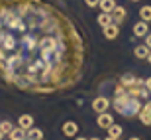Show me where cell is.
<instances>
[{"label":"cell","mask_w":151,"mask_h":140,"mask_svg":"<svg viewBox=\"0 0 151 140\" xmlns=\"http://www.w3.org/2000/svg\"><path fill=\"white\" fill-rule=\"evenodd\" d=\"M77 140H86V138H83V136H81V138H77Z\"/></svg>","instance_id":"cell-28"},{"label":"cell","mask_w":151,"mask_h":140,"mask_svg":"<svg viewBox=\"0 0 151 140\" xmlns=\"http://www.w3.org/2000/svg\"><path fill=\"white\" fill-rule=\"evenodd\" d=\"M18 126L24 128V130H29L34 126V117H32V114H22V117L18 118Z\"/></svg>","instance_id":"cell-8"},{"label":"cell","mask_w":151,"mask_h":140,"mask_svg":"<svg viewBox=\"0 0 151 140\" xmlns=\"http://www.w3.org/2000/svg\"><path fill=\"white\" fill-rule=\"evenodd\" d=\"M126 20V8L124 6H116L112 10V22L114 24H122Z\"/></svg>","instance_id":"cell-6"},{"label":"cell","mask_w":151,"mask_h":140,"mask_svg":"<svg viewBox=\"0 0 151 140\" xmlns=\"http://www.w3.org/2000/svg\"><path fill=\"white\" fill-rule=\"evenodd\" d=\"M118 34H120V28H118V24H108V26H104V38L106 39H116Z\"/></svg>","instance_id":"cell-5"},{"label":"cell","mask_w":151,"mask_h":140,"mask_svg":"<svg viewBox=\"0 0 151 140\" xmlns=\"http://www.w3.org/2000/svg\"><path fill=\"white\" fill-rule=\"evenodd\" d=\"M78 132V124L73 122V120H67V122L63 124V134L65 136H77Z\"/></svg>","instance_id":"cell-7"},{"label":"cell","mask_w":151,"mask_h":140,"mask_svg":"<svg viewBox=\"0 0 151 140\" xmlns=\"http://www.w3.org/2000/svg\"><path fill=\"white\" fill-rule=\"evenodd\" d=\"M98 24H100L102 28L108 26V24H112V14H106V12H102L100 16H98Z\"/></svg>","instance_id":"cell-17"},{"label":"cell","mask_w":151,"mask_h":140,"mask_svg":"<svg viewBox=\"0 0 151 140\" xmlns=\"http://www.w3.org/2000/svg\"><path fill=\"white\" fill-rule=\"evenodd\" d=\"M8 136H10V140H28V134H26V130L20 128V126H18V128H12V132H10Z\"/></svg>","instance_id":"cell-12"},{"label":"cell","mask_w":151,"mask_h":140,"mask_svg":"<svg viewBox=\"0 0 151 140\" xmlns=\"http://www.w3.org/2000/svg\"><path fill=\"white\" fill-rule=\"evenodd\" d=\"M134 34L137 36V38H145L147 34H149V28H147V22H143V20H141V22H137L134 26Z\"/></svg>","instance_id":"cell-10"},{"label":"cell","mask_w":151,"mask_h":140,"mask_svg":"<svg viewBox=\"0 0 151 140\" xmlns=\"http://www.w3.org/2000/svg\"><path fill=\"white\" fill-rule=\"evenodd\" d=\"M106 140H118V138H114V136H108V138Z\"/></svg>","instance_id":"cell-24"},{"label":"cell","mask_w":151,"mask_h":140,"mask_svg":"<svg viewBox=\"0 0 151 140\" xmlns=\"http://www.w3.org/2000/svg\"><path fill=\"white\" fill-rule=\"evenodd\" d=\"M84 2H86V6L94 8V6H98V2H100V0H84Z\"/></svg>","instance_id":"cell-20"},{"label":"cell","mask_w":151,"mask_h":140,"mask_svg":"<svg viewBox=\"0 0 151 140\" xmlns=\"http://www.w3.org/2000/svg\"><path fill=\"white\" fill-rule=\"evenodd\" d=\"M145 45L151 50V34H147V36H145Z\"/></svg>","instance_id":"cell-21"},{"label":"cell","mask_w":151,"mask_h":140,"mask_svg":"<svg viewBox=\"0 0 151 140\" xmlns=\"http://www.w3.org/2000/svg\"><path fill=\"white\" fill-rule=\"evenodd\" d=\"M112 105H114V109L126 118L135 117V114H139V111H141V99L132 95L129 91H126L124 85H118L116 87V95H114Z\"/></svg>","instance_id":"cell-2"},{"label":"cell","mask_w":151,"mask_h":140,"mask_svg":"<svg viewBox=\"0 0 151 140\" xmlns=\"http://www.w3.org/2000/svg\"><path fill=\"white\" fill-rule=\"evenodd\" d=\"M139 120L143 124H151V101L145 103V105L141 106V111H139Z\"/></svg>","instance_id":"cell-4"},{"label":"cell","mask_w":151,"mask_h":140,"mask_svg":"<svg viewBox=\"0 0 151 140\" xmlns=\"http://www.w3.org/2000/svg\"><path fill=\"white\" fill-rule=\"evenodd\" d=\"M145 87H147V91H149V93H151V77H149V79H147V81H145Z\"/></svg>","instance_id":"cell-22"},{"label":"cell","mask_w":151,"mask_h":140,"mask_svg":"<svg viewBox=\"0 0 151 140\" xmlns=\"http://www.w3.org/2000/svg\"><path fill=\"white\" fill-rule=\"evenodd\" d=\"M135 57H139V59H147V55H149V47L147 45H137L134 50Z\"/></svg>","instance_id":"cell-13"},{"label":"cell","mask_w":151,"mask_h":140,"mask_svg":"<svg viewBox=\"0 0 151 140\" xmlns=\"http://www.w3.org/2000/svg\"><path fill=\"white\" fill-rule=\"evenodd\" d=\"M12 122H8V120H4V122H0V130H2V134H10L12 132Z\"/></svg>","instance_id":"cell-18"},{"label":"cell","mask_w":151,"mask_h":140,"mask_svg":"<svg viewBox=\"0 0 151 140\" xmlns=\"http://www.w3.org/2000/svg\"><path fill=\"white\" fill-rule=\"evenodd\" d=\"M147 61H149V63H151V51H149V55H147Z\"/></svg>","instance_id":"cell-23"},{"label":"cell","mask_w":151,"mask_h":140,"mask_svg":"<svg viewBox=\"0 0 151 140\" xmlns=\"http://www.w3.org/2000/svg\"><path fill=\"white\" fill-rule=\"evenodd\" d=\"M128 140H139V138H135V136H134V138H128Z\"/></svg>","instance_id":"cell-26"},{"label":"cell","mask_w":151,"mask_h":140,"mask_svg":"<svg viewBox=\"0 0 151 140\" xmlns=\"http://www.w3.org/2000/svg\"><path fill=\"white\" fill-rule=\"evenodd\" d=\"M28 138L29 140H43V130H39V128H32L28 130Z\"/></svg>","instance_id":"cell-14"},{"label":"cell","mask_w":151,"mask_h":140,"mask_svg":"<svg viewBox=\"0 0 151 140\" xmlns=\"http://www.w3.org/2000/svg\"><path fill=\"white\" fill-rule=\"evenodd\" d=\"M75 24L43 0H0V75L16 89L55 93L83 75Z\"/></svg>","instance_id":"cell-1"},{"label":"cell","mask_w":151,"mask_h":140,"mask_svg":"<svg viewBox=\"0 0 151 140\" xmlns=\"http://www.w3.org/2000/svg\"><path fill=\"white\" fill-rule=\"evenodd\" d=\"M139 18L143 22H151V6H143L139 10Z\"/></svg>","instance_id":"cell-16"},{"label":"cell","mask_w":151,"mask_h":140,"mask_svg":"<svg viewBox=\"0 0 151 140\" xmlns=\"http://www.w3.org/2000/svg\"><path fill=\"white\" fill-rule=\"evenodd\" d=\"M106 130H108V134L114 136V138H120V134H122V126L120 124H110Z\"/></svg>","instance_id":"cell-15"},{"label":"cell","mask_w":151,"mask_h":140,"mask_svg":"<svg viewBox=\"0 0 151 140\" xmlns=\"http://www.w3.org/2000/svg\"><path fill=\"white\" fill-rule=\"evenodd\" d=\"M88 140H100V138H96V136H94V138H88Z\"/></svg>","instance_id":"cell-25"},{"label":"cell","mask_w":151,"mask_h":140,"mask_svg":"<svg viewBox=\"0 0 151 140\" xmlns=\"http://www.w3.org/2000/svg\"><path fill=\"white\" fill-rule=\"evenodd\" d=\"M98 6L102 8V12H106V14H112V10L116 8V0H100L98 2Z\"/></svg>","instance_id":"cell-11"},{"label":"cell","mask_w":151,"mask_h":140,"mask_svg":"<svg viewBox=\"0 0 151 140\" xmlns=\"http://www.w3.org/2000/svg\"><path fill=\"white\" fill-rule=\"evenodd\" d=\"M96 122H98V126L100 128H108L110 124H114V118L108 114V112H100L98 114V118H96Z\"/></svg>","instance_id":"cell-9"},{"label":"cell","mask_w":151,"mask_h":140,"mask_svg":"<svg viewBox=\"0 0 151 140\" xmlns=\"http://www.w3.org/2000/svg\"><path fill=\"white\" fill-rule=\"evenodd\" d=\"M2 136H4V134H2V130H0V140H2Z\"/></svg>","instance_id":"cell-27"},{"label":"cell","mask_w":151,"mask_h":140,"mask_svg":"<svg viewBox=\"0 0 151 140\" xmlns=\"http://www.w3.org/2000/svg\"><path fill=\"white\" fill-rule=\"evenodd\" d=\"M92 109H94L98 114H100V112H106L108 109H110V101H108L106 97H96L94 101H92Z\"/></svg>","instance_id":"cell-3"},{"label":"cell","mask_w":151,"mask_h":140,"mask_svg":"<svg viewBox=\"0 0 151 140\" xmlns=\"http://www.w3.org/2000/svg\"><path fill=\"white\" fill-rule=\"evenodd\" d=\"M134 2H137V0H134Z\"/></svg>","instance_id":"cell-29"},{"label":"cell","mask_w":151,"mask_h":140,"mask_svg":"<svg viewBox=\"0 0 151 140\" xmlns=\"http://www.w3.org/2000/svg\"><path fill=\"white\" fill-rule=\"evenodd\" d=\"M135 77L132 75V73H124L122 75V85H129V83H134Z\"/></svg>","instance_id":"cell-19"}]
</instances>
